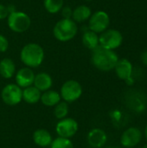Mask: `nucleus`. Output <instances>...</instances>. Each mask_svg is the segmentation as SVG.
Wrapping results in <instances>:
<instances>
[{"instance_id": "20", "label": "nucleus", "mask_w": 147, "mask_h": 148, "mask_svg": "<svg viewBox=\"0 0 147 148\" xmlns=\"http://www.w3.org/2000/svg\"><path fill=\"white\" fill-rule=\"evenodd\" d=\"M81 40H82L83 45L90 50L94 49L100 45L98 34L90 29H88L83 33Z\"/></svg>"}, {"instance_id": "27", "label": "nucleus", "mask_w": 147, "mask_h": 148, "mask_svg": "<svg viewBox=\"0 0 147 148\" xmlns=\"http://www.w3.org/2000/svg\"><path fill=\"white\" fill-rule=\"evenodd\" d=\"M140 58H141L142 62H143L145 65H146L147 66V51H145L144 53H142Z\"/></svg>"}, {"instance_id": "18", "label": "nucleus", "mask_w": 147, "mask_h": 148, "mask_svg": "<svg viewBox=\"0 0 147 148\" xmlns=\"http://www.w3.org/2000/svg\"><path fill=\"white\" fill-rule=\"evenodd\" d=\"M16 74L15 62L10 58H3L0 61V75L4 79H10Z\"/></svg>"}, {"instance_id": "28", "label": "nucleus", "mask_w": 147, "mask_h": 148, "mask_svg": "<svg viewBox=\"0 0 147 148\" xmlns=\"http://www.w3.org/2000/svg\"><path fill=\"white\" fill-rule=\"evenodd\" d=\"M144 134H145L146 140V142H147V125H146V128H145V132H144Z\"/></svg>"}, {"instance_id": "29", "label": "nucleus", "mask_w": 147, "mask_h": 148, "mask_svg": "<svg viewBox=\"0 0 147 148\" xmlns=\"http://www.w3.org/2000/svg\"><path fill=\"white\" fill-rule=\"evenodd\" d=\"M105 148H120L118 147H113V146H110V147H107Z\"/></svg>"}, {"instance_id": "22", "label": "nucleus", "mask_w": 147, "mask_h": 148, "mask_svg": "<svg viewBox=\"0 0 147 148\" xmlns=\"http://www.w3.org/2000/svg\"><path fill=\"white\" fill-rule=\"evenodd\" d=\"M68 112H69V108H68V102L64 101H61L58 104H56L54 107V115L58 120L66 118L68 114Z\"/></svg>"}, {"instance_id": "8", "label": "nucleus", "mask_w": 147, "mask_h": 148, "mask_svg": "<svg viewBox=\"0 0 147 148\" xmlns=\"http://www.w3.org/2000/svg\"><path fill=\"white\" fill-rule=\"evenodd\" d=\"M110 24V17L106 11L98 10L92 13L90 18L88 19V29L95 33H102Z\"/></svg>"}, {"instance_id": "14", "label": "nucleus", "mask_w": 147, "mask_h": 148, "mask_svg": "<svg viewBox=\"0 0 147 148\" xmlns=\"http://www.w3.org/2000/svg\"><path fill=\"white\" fill-rule=\"evenodd\" d=\"M52 85H53V79L48 73L41 72L35 75L33 86H35L41 92H44L50 89Z\"/></svg>"}, {"instance_id": "23", "label": "nucleus", "mask_w": 147, "mask_h": 148, "mask_svg": "<svg viewBox=\"0 0 147 148\" xmlns=\"http://www.w3.org/2000/svg\"><path fill=\"white\" fill-rule=\"evenodd\" d=\"M50 148H74V145L70 139L58 136L52 140Z\"/></svg>"}, {"instance_id": "17", "label": "nucleus", "mask_w": 147, "mask_h": 148, "mask_svg": "<svg viewBox=\"0 0 147 148\" xmlns=\"http://www.w3.org/2000/svg\"><path fill=\"white\" fill-rule=\"evenodd\" d=\"M42 92L35 86H29L23 88V101L29 104H36L40 101Z\"/></svg>"}, {"instance_id": "5", "label": "nucleus", "mask_w": 147, "mask_h": 148, "mask_svg": "<svg viewBox=\"0 0 147 148\" xmlns=\"http://www.w3.org/2000/svg\"><path fill=\"white\" fill-rule=\"evenodd\" d=\"M82 92L83 89L80 82L75 80H68L62 84L60 95L62 100L68 103H72L81 98Z\"/></svg>"}, {"instance_id": "19", "label": "nucleus", "mask_w": 147, "mask_h": 148, "mask_svg": "<svg viewBox=\"0 0 147 148\" xmlns=\"http://www.w3.org/2000/svg\"><path fill=\"white\" fill-rule=\"evenodd\" d=\"M92 15L91 9L84 4L77 6L75 10H73L72 14V19L77 23H83L85 21H88Z\"/></svg>"}, {"instance_id": "1", "label": "nucleus", "mask_w": 147, "mask_h": 148, "mask_svg": "<svg viewBox=\"0 0 147 148\" xmlns=\"http://www.w3.org/2000/svg\"><path fill=\"white\" fill-rule=\"evenodd\" d=\"M92 51L91 62L93 65L101 71H111L114 69L119 61L118 55L113 50L105 49L100 45Z\"/></svg>"}, {"instance_id": "25", "label": "nucleus", "mask_w": 147, "mask_h": 148, "mask_svg": "<svg viewBox=\"0 0 147 148\" xmlns=\"http://www.w3.org/2000/svg\"><path fill=\"white\" fill-rule=\"evenodd\" d=\"M9 48V41L8 39L3 36L0 34V52L3 53L5 51H7Z\"/></svg>"}, {"instance_id": "26", "label": "nucleus", "mask_w": 147, "mask_h": 148, "mask_svg": "<svg viewBox=\"0 0 147 148\" xmlns=\"http://www.w3.org/2000/svg\"><path fill=\"white\" fill-rule=\"evenodd\" d=\"M10 12L8 10V8L7 6L0 3V20H3V19H5L8 17Z\"/></svg>"}, {"instance_id": "10", "label": "nucleus", "mask_w": 147, "mask_h": 148, "mask_svg": "<svg viewBox=\"0 0 147 148\" xmlns=\"http://www.w3.org/2000/svg\"><path fill=\"white\" fill-rule=\"evenodd\" d=\"M143 137L142 132L138 127H129L124 131L120 137V143L126 148H133L139 144Z\"/></svg>"}, {"instance_id": "15", "label": "nucleus", "mask_w": 147, "mask_h": 148, "mask_svg": "<svg viewBox=\"0 0 147 148\" xmlns=\"http://www.w3.org/2000/svg\"><path fill=\"white\" fill-rule=\"evenodd\" d=\"M33 141L36 145L41 147H50V144L53 140L52 136L49 131L46 129H37L33 133L32 135Z\"/></svg>"}, {"instance_id": "30", "label": "nucleus", "mask_w": 147, "mask_h": 148, "mask_svg": "<svg viewBox=\"0 0 147 148\" xmlns=\"http://www.w3.org/2000/svg\"><path fill=\"white\" fill-rule=\"evenodd\" d=\"M142 148H147V143H146V144H145V145H144V146L142 147Z\"/></svg>"}, {"instance_id": "13", "label": "nucleus", "mask_w": 147, "mask_h": 148, "mask_svg": "<svg viewBox=\"0 0 147 148\" xmlns=\"http://www.w3.org/2000/svg\"><path fill=\"white\" fill-rule=\"evenodd\" d=\"M114 69L117 76L120 80L126 81L127 79L133 76V65L131 62L128 61L127 59H119L114 67Z\"/></svg>"}, {"instance_id": "16", "label": "nucleus", "mask_w": 147, "mask_h": 148, "mask_svg": "<svg viewBox=\"0 0 147 148\" xmlns=\"http://www.w3.org/2000/svg\"><path fill=\"white\" fill-rule=\"evenodd\" d=\"M61 101L62 97L60 93L51 89L42 92L40 99V101L46 107H55Z\"/></svg>"}, {"instance_id": "24", "label": "nucleus", "mask_w": 147, "mask_h": 148, "mask_svg": "<svg viewBox=\"0 0 147 148\" xmlns=\"http://www.w3.org/2000/svg\"><path fill=\"white\" fill-rule=\"evenodd\" d=\"M62 16L64 19H72L73 10L69 6H63L61 10Z\"/></svg>"}, {"instance_id": "7", "label": "nucleus", "mask_w": 147, "mask_h": 148, "mask_svg": "<svg viewBox=\"0 0 147 148\" xmlns=\"http://www.w3.org/2000/svg\"><path fill=\"white\" fill-rule=\"evenodd\" d=\"M1 98L6 105L16 106L23 100V89L15 83L7 84L2 89Z\"/></svg>"}, {"instance_id": "2", "label": "nucleus", "mask_w": 147, "mask_h": 148, "mask_svg": "<svg viewBox=\"0 0 147 148\" xmlns=\"http://www.w3.org/2000/svg\"><path fill=\"white\" fill-rule=\"evenodd\" d=\"M20 59L28 68H38L43 62L44 50L41 45L35 42H29L23 47L20 52Z\"/></svg>"}, {"instance_id": "11", "label": "nucleus", "mask_w": 147, "mask_h": 148, "mask_svg": "<svg viewBox=\"0 0 147 148\" xmlns=\"http://www.w3.org/2000/svg\"><path fill=\"white\" fill-rule=\"evenodd\" d=\"M35 73L34 71L28 67H24L20 69L15 75L16 84L19 86L22 89L27 87L32 86L34 83L35 79Z\"/></svg>"}, {"instance_id": "9", "label": "nucleus", "mask_w": 147, "mask_h": 148, "mask_svg": "<svg viewBox=\"0 0 147 148\" xmlns=\"http://www.w3.org/2000/svg\"><path fill=\"white\" fill-rule=\"evenodd\" d=\"M78 122L73 118H63L59 120L55 126V132L59 137L71 139L78 132Z\"/></svg>"}, {"instance_id": "4", "label": "nucleus", "mask_w": 147, "mask_h": 148, "mask_svg": "<svg viewBox=\"0 0 147 148\" xmlns=\"http://www.w3.org/2000/svg\"><path fill=\"white\" fill-rule=\"evenodd\" d=\"M7 23L10 30L16 33H23L29 29L31 20L29 15L25 12L15 10L9 14Z\"/></svg>"}, {"instance_id": "31", "label": "nucleus", "mask_w": 147, "mask_h": 148, "mask_svg": "<svg viewBox=\"0 0 147 148\" xmlns=\"http://www.w3.org/2000/svg\"><path fill=\"white\" fill-rule=\"evenodd\" d=\"M85 1H94V0H85Z\"/></svg>"}, {"instance_id": "12", "label": "nucleus", "mask_w": 147, "mask_h": 148, "mask_svg": "<svg viewBox=\"0 0 147 148\" xmlns=\"http://www.w3.org/2000/svg\"><path fill=\"white\" fill-rule=\"evenodd\" d=\"M88 143L92 148H102L107 141L106 132L101 128H94L88 134Z\"/></svg>"}, {"instance_id": "21", "label": "nucleus", "mask_w": 147, "mask_h": 148, "mask_svg": "<svg viewBox=\"0 0 147 148\" xmlns=\"http://www.w3.org/2000/svg\"><path fill=\"white\" fill-rule=\"evenodd\" d=\"M63 4V0H43L44 8L50 14H56L61 11Z\"/></svg>"}, {"instance_id": "3", "label": "nucleus", "mask_w": 147, "mask_h": 148, "mask_svg": "<svg viewBox=\"0 0 147 148\" xmlns=\"http://www.w3.org/2000/svg\"><path fill=\"white\" fill-rule=\"evenodd\" d=\"M78 32L77 23L73 19H61L53 28L55 38L60 42H68L72 40Z\"/></svg>"}, {"instance_id": "6", "label": "nucleus", "mask_w": 147, "mask_h": 148, "mask_svg": "<svg viewBox=\"0 0 147 148\" xmlns=\"http://www.w3.org/2000/svg\"><path fill=\"white\" fill-rule=\"evenodd\" d=\"M123 41V36L121 33L113 29H106L99 36L100 46L107 49H115L119 48Z\"/></svg>"}]
</instances>
